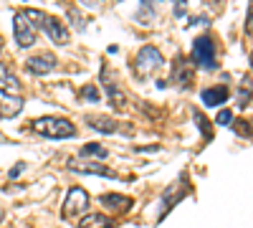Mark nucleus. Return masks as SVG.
<instances>
[{
    "label": "nucleus",
    "instance_id": "nucleus-1",
    "mask_svg": "<svg viewBox=\"0 0 253 228\" xmlns=\"http://www.w3.org/2000/svg\"><path fill=\"white\" fill-rule=\"evenodd\" d=\"M23 15L31 20V23L36 26V28H41L43 31L56 46H66L69 44V28L61 23V18H56V15H48V13H43V10H36V8H26L23 10Z\"/></svg>",
    "mask_w": 253,
    "mask_h": 228
},
{
    "label": "nucleus",
    "instance_id": "nucleus-2",
    "mask_svg": "<svg viewBox=\"0 0 253 228\" xmlns=\"http://www.w3.org/2000/svg\"><path fill=\"white\" fill-rule=\"evenodd\" d=\"M33 132H38L41 137H48V139H69L76 135V127L71 119H63V117H38L31 122Z\"/></svg>",
    "mask_w": 253,
    "mask_h": 228
},
{
    "label": "nucleus",
    "instance_id": "nucleus-3",
    "mask_svg": "<svg viewBox=\"0 0 253 228\" xmlns=\"http://www.w3.org/2000/svg\"><path fill=\"white\" fill-rule=\"evenodd\" d=\"M190 61H193V66H200V69L213 71V69L218 66L213 38H210V36H198V38L193 41V53H190Z\"/></svg>",
    "mask_w": 253,
    "mask_h": 228
},
{
    "label": "nucleus",
    "instance_id": "nucleus-4",
    "mask_svg": "<svg viewBox=\"0 0 253 228\" xmlns=\"http://www.w3.org/2000/svg\"><path fill=\"white\" fill-rule=\"evenodd\" d=\"M89 208V193L74 185V188L66 193V200L61 205V218L63 221H71V218H81V213Z\"/></svg>",
    "mask_w": 253,
    "mask_h": 228
},
{
    "label": "nucleus",
    "instance_id": "nucleus-5",
    "mask_svg": "<svg viewBox=\"0 0 253 228\" xmlns=\"http://www.w3.org/2000/svg\"><path fill=\"white\" fill-rule=\"evenodd\" d=\"M162 64H165V58H162V53H160L157 46H142L139 53H137V58H134V71L139 76H150Z\"/></svg>",
    "mask_w": 253,
    "mask_h": 228
},
{
    "label": "nucleus",
    "instance_id": "nucleus-6",
    "mask_svg": "<svg viewBox=\"0 0 253 228\" xmlns=\"http://www.w3.org/2000/svg\"><path fill=\"white\" fill-rule=\"evenodd\" d=\"M13 28H15V44H18L20 48H31V46L36 44V33H38V28H36L31 20L23 15V10L15 13V18H13Z\"/></svg>",
    "mask_w": 253,
    "mask_h": 228
},
{
    "label": "nucleus",
    "instance_id": "nucleus-7",
    "mask_svg": "<svg viewBox=\"0 0 253 228\" xmlns=\"http://www.w3.org/2000/svg\"><path fill=\"white\" fill-rule=\"evenodd\" d=\"M66 168L71 173H81V175H99V178H109V180H117V173L112 168H107V165H101L96 160H86V162H76V160H69Z\"/></svg>",
    "mask_w": 253,
    "mask_h": 228
},
{
    "label": "nucleus",
    "instance_id": "nucleus-8",
    "mask_svg": "<svg viewBox=\"0 0 253 228\" xmlns=\"http://www.w3.org/2000/svg\"><path fill=\"white\" fill-rule=\"evenodd\" d=\"M185 193H190V182L185 180V178H180L175 185H170V188H167L165 193H162V200H165V205H162V211H160V221L167 216V213H170L172 208H175V205L182 200V195Z\"/></svg>",
    "mask_w": 253,
    "mask_h": 228
},
{
    "label": "nucleus",
    "instance_id": "nucleus-9",
    "mask_svg": "<svg viewBox=\"0 0 253 228\" xmlns=\"http://www.w3.org/2000/svg\"><path fill=\"white\" fill-rule=\"evenodd\" d=\"M101 84H104V91H107V99L114 109H122L124 107V91H119L117 87V79L114 74L109 71V66H101Z\"/></svg>",
    "mask_w": 253,
    "mask_h": 228
},
{
    "label": "nucleus",
    "instance_id": "nucleus-10",
    "mask_svg": "<svg viewBox=\"0 0 253 228\" xmlns=\"http://www.w3.org/2000/svg\"><path fill=\"white\" fill-rule=\"evenodd\" d=\"M53 69H56V56L48 53V51L36 53V56L26 58V71H28V74L43 76V74H48V71H53Z\"/></svg>",
    "mask_w": 253,
    "mask_h": 228
},
{
    "label": "nucleus",
    "instance_id": "nucleus-11",
    "mask_svg": "<svg viewBox=\"0 0 253 228\" xmlns=\"http://www.w3.org/2000/svg\"><path fill=\"white\" fill-rule=\"evenodd\" d=\"M20 109H23V96L0 89V119H13L20 114Z\"/></svg>",
    "mask_w": 253,
    "mask_h": 228
},
{
    "label": "nucleus",
    "instance_id": "nucleus-12",
    "mask_svg": "<svg viewBox=\"0 0 253 228\" xmlns=\"http://www.w3.org/2000/svg\"><path fill=\"white\" fill-rule=\"evenodd\" d=\"M99 203L104 205V208H109L114 213H126L132 208V198H126V195H119V193H104L99 198Z\"/></svg>",
    "mask_w": 253,
    "mask_h": 228
},
{
    "label": "nucleus",
    "instance_id": "nucleus-13",
    "mask_svg": "<svg viewBox=\"0 0 253 228\" xmlns=\"http://www.w3.org/2000/svg\"><path fill=\"white\" fill-rule=\"evenodd\" d=\"M86 124L91 130H96V132H101V135H114L117 130H119V122L117 119H112V117H107V114H89L86 117Z\"/></svg>",
    "mask_w": 253,
    "mask_h": 228
},
{
    "label": "nucleus",
    "instance_id": "nucleus-14",
    "mask_svg": "<svg viewBox=\"0 0 253 228\" xmlns=\"http://www.w3.org/2000/svg\"><path fill=\"white\" fill-rule=\"evenodd\" d=\"M228 94H230L228 87L218 84V87H208V89H203L200 99H203V104H205V107H220V104H225Z\"/></svg>",
    "mask_w": 253,
    "mask_h": 228
},
{
    "label": "nucleus",
    "instance_id": "nucleus-15",
    "mask_svg": "<svg viewBox=\"0 0 253 228\" xmlns=\"http://www.w3.org/2000/svg\"><path fill=\"white\" fill-rule=\"evenodd\" d=\"M117 221L109 218V216H104V213H89V216H84L79 228H114Z\"/></svg>",
    "mask_w": 253,
    "mask_h": 228
},
{
    "label": "nucleus",
    "instance_id": "nucleus-16",
    "mask_svg": "<svg viewBox=\"0 0 253 228\" xmlns=\"http://www.w3.org/2000/svg\"><path fill=\"white\" fill-rule=\"evenodd\" d=\"M0 89H5L10 94H20V81L13 76V71L5 64H0Z\"/></svg>",
    "mask_w": 253,
    "mask_h": 228
},
{
    "label": "nucleus",
    "instance_id": "nucleus-17",
    "mask_svg": "<svg viewBox=\"0 0 253 228\" xmlns=\"http://www.w3.org/2000/svg\"><path fill=\"white\" fill-rule=\"evenodd\" d=\"M107 155H109L107 147H104V144H99V142H89V144H84V147H81V157H84V160L96 157V162H101Z\"/></svg>",
    "mask_w": 253,
    "mask_h": 228
},
{
    "label": "nucleus",
    "instance_id": "nucleus-18",
    "mask_svg": "<svg viewBox=\"0 0 253 228\" xmlns=\"http://www.w3.org/2000/svg\"><path fill=\"white\" fill-rule=\"evenodd\" d=\"M79 96L86 99V101H99V99H101V94H99V89H96L94 84H84L81 91H79Z\"/></svg>",
    "mask_w": 253,
    "mask_h": 228
},
{
    "label": "nucleus",
    "instance_id": "nucleus-19",
    "mask_svg": "<svg viewBox=\"0 0 253 228\" xmlns=\"http://www.w3.org/2000/svg\"><path fill=\"white\" fill-rule=\"evenodd\" d=\"M230 122H233V112H230V109L218 112V117H215V124H218V127H228Z\"/></svg>",
    "mask_w": 253,
    "mask_h": 228
},
{
    "label": "nucleus",
    "instance_id": "nucleus-20",
    "mask_svg": "<svg viewBox=\"0 0 253 228\" xmlns=\"http://www.w3.org/2000/svg\"><path fill=\"white\" fill-rule=\"evenodd\" d=\"M175 3V18H182L187 13V0H172Z\"/></svg>",
    "mask_w": 253,
    "mask_h": 228
},
{
    "label": "nucleus",
    "instance_id": "nucleus-21",
    "mask_svg": "<svg viewBox=\"0 0 253 228\" xmlns=\"http://www.w3.org/2000/svg\"><path fill=\"white\" fill-rule=\"evenodd\" d=\"M69 15H71V23H74L76 28H84V20L76 15V10H69Z\"/></svg>",
    "mask_w": 253,
    "mask_h": 228
},
{
    "label": "nucleus",
    "instance_id": "nucleus-22",
    "mask_svg": "<svg viewBox=\"0 0 253 228\" xmlns=\"http://www.w3.org/2000/svg\"><path fill=\"white\" fill-rule=\"evenodd\" d=\"M23 170H26V165H23V162H18V165H15V168L10 170V178H18V175H20V173H23Z\"/></svg>",
    "mask_w": 253,
    "mask_h": 228
},
{
    "label": "nucleus",
    "instance_id": "nucleus-23",
    "mask_svg": "<svg viewBox=\"0 0 253 228\" xmlns=\"http://www.w3.org/2000/svg\"><path fill=\"white\" fill-rule=\"evenodd\" d=\"M81 3H84V5H89V8H94V5H96V0H81Z\"/></svg>",
    "mask_w": 253,
    "mask_h": 228
},
{
    "label": "nucleus",
    "instance_id": "nucleus-24",
    "mask_svg": "<svg viewBox=\"0 0 253 228\" xmlns=\"http://www.w3.org/2000/svg\"><path fill=\"white\" fill-rule=\"evenodd\" d=\"M0 221H3V211H0Z\"/></svg>",
    "mask_w": 253,
    "mask_h": 228
},
{
    "label": "nucleus",
    "instance_id": "nucleus-25",
    "mask_svg": "<svg viewBox=\"0 0 253 228\" xmlns=\"http://www.w3.org/2000/svg\"><path fill=\"white\" fill-rule=\"evenodd\" d=\"M0 142H5V137H0Z\"/></svg>",
    "mask_w": 253,
    "mask_h": 228
},
{
    "label": "nucleus",
    "instance_id": "nucleus-26",
    "mask_svg": "<svg viewBox=\"0 0 253 228\" xmlns=\"http://www.w3.org/2000/svg\"><path fill=\"white\" fill-rule=\"evenodd\" d=\"M155 3H162V0H155Z\"/></svg>",
    "mask_w": 253,
    "mask_h": 228
},
{
    "label": "nucleus",
    "instance_id": "nucleus-27",
    "mask_svg": "<svg viewBox=\"0 0 253 228\" xmlns=\"http://www.w3.org/2000/svg\"><path fill=\"white\" fill-rule=\"evenodd\" d=\"M0 48H3V44H0Z\"/></svg>",
    "mask_w": 253,
    "mask_h": 228
}]
</instances>
